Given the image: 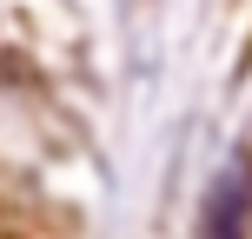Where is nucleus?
I'll return each instance as SVG.
<instances>
[{
    "label": "nucleus",
    "mask_w": 252,
    "mask_h": 239,
    "mask_svg": "<svg viewBox=\"0 0 252 239\" xmlns=\"http://www.w3.org/2000/svg\"><path fill=\"white\" fill-rule=\"evenodd\" d=\"M246 226H252V173L239 160V166H226L213 179V193L199 206V233L206 239H246Z\"/></svg>",
    "instance_id": "f257e3e1"
}]
</instances>
